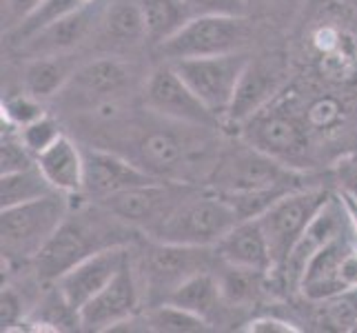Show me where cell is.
Here are the masks:
<instances>
[{
	"label": "cell",
	"instance_id": "6da1fadb",
	"mask_svg": "<svg viewBox=\"0 0 357 333\" xmlns=\"http://www.w3.org/2000/svg\"><path fill=\"white\" fill-rule=\"evenodd\" d=\"M87 145L118 151L146 174L204 187L222 149L220 129L176 122L151 109H127L125 105L98 116H78Z\"/></svg>",
	"mask_w": 357,
	"mask_h": 333
},
{
	"label": "cell",
	"instance_id": "7a4b0ae2",
	"mask_svg": "<svg viewBox=\"0 0 357 333\" xmlns=\"http://www.w3.org/2000/svg\"><path fill=\"white\" fill-rule=\"evenodd\" d=\"M306 184H311L306 171L280 163L238 135L222 142L204 187L227 198L246 220L260 218L282 195Z\"/></svg>",
	"mask_w": 357,
	"mask_h": 333
},
{
	"label": "cell",
	"instance_id": "3957f363",
	"mask_svg": "<svg viewBox=\"0 0 357 333\" xmlns=\"http://www.w3.org/2000/svg\"><path fill=\"white\" fill-rule=\"evenodd\" d=\"M138 233V229L129 227L98 202L89 200L78 209L71 207L52 240L36 256V276L43 282H54L96 251L109 246H131Z\"/></svg>",
	"mask_w": 357,
	"mask_h": 333
},
{
	"label": "cell",
	"instance_id": "277c9868",
	"mask_svg": "<svg viewBox=\"0 0 357 333\" xmlns=\"http://www.w3.org/2000/svg\"><path fill=\"white\" fill-rule=\"evenodd\" d=\"M238 135L293 169L304 171L311 165L313 131L306 118V101L293 87H284L273 101L244 120Z\"/></svg>",
	"mask_w": 357,
	"mask_h": 333
},
{
	"label": "cell",
	"instance_id": "5b68a950",
	"mask_svg": "<svg viewBox=\"0 0 357 333\" xmlns=\"http://www.w3.org/2000/svg\"><path fill=\"white\" fill-rule=\"evenodd\" d=\"M133 265L142 287L144 309L158 306L171 298L182 282L191 276L218 267L213 246H189L146 238L144 246L133 253Z\"/></svg>",
	"mask_w": 357,
	"mask_h": 333
},
{
	"label": "cell",
	"instance_id": "8992f818",
	"mask_svg": "<svg viewBox=\"0 0 357 333\" xmlns=\"http://www.w3.org/2000/svg\"><path fill=\"white\" fill-rule=\"evenodd\" d=\"M69 195L52 191L0 214V246L5 262H33L71 212Z\"/></svg>",
	"mask_w": 357,
	"mask_h": 333
},
{
	"label": "cell",
	"instance_id": "52a82bcc",
	"mask_svg": "<svg viewBox=\"0 0 357 333\" xmlns=\"http://www.w3.org/2000/svg\"><path fill=\"white\" fill-rule=\"evenodd\" d=\"M238 222L240 216L227 198L208 187H198L144 238L189 246H215Z\"/></svg>",
	"mask_w": 357,
	"mask_h": 333
},
{
	"label": "cell",
	"instance_id": "ba28073f",
	"mask_svg": "<svg viewBox=\"0 0 357 333\" xmlns=\"http://www.w3.org/2000/svg\"><path fill=\"white\" fill-rule=\"evenodd\" d=\"M135 84L138 73L131 63H125L118 56H100L78 65L56 101L71 114L84 116L122 103L125 96L135 89Z\"/></svg>",
	"mask_w": 357,
	"mask_h": 333
},
{
	"label": "cell",
	"instance_id": "9c48e42d",
	"mask_svg": "<svg viewBox=\"0 0 357 333\" xmlns=\"http://www.w3.org/2000/svg\"><path fill=\"white\" fill-rule=\"evenodd\" d=\"M331 193L333 191L324 187L322 182H311L306 187L293 189L287 195H282L257 218L268 240L271 256H273V271L271 274L282 271L295 242L300 240L319 209L326 205Z\"/></svg>",
	"mask_w": 357,
	"mask_h": 333
},
{
	"label": "cell",
	"instance_id": "30bf717a",
	"mask_svg": "<svg viewBox=\"0 0 357 333\" xmlns=\"http://www.w3.org/2000/svg\"><path fill=\"white\" fill-rule=\"evenodd\" d=\"M251 27L244 16H193L171 38L155 47L162 60H184L244 52Z\"/></svg>",
	"mask_w": 357,
	"mask_h": 333
},
{
	"label": "cell",
	"instance_id": "8fae6325",
	"mask_svg": "<svg viewBox=\"0 0 357 333\" xmlns=\"http://www.w3.org/2000/svg\"><path fill=\"white\" fill-rule=\"evenodd\" d=\"M200 184H187L176 180H153L146 184H138L125 191H118L109 198L98 200V205L112 212L116 218L127 222L129 227L138 229L144 236L160 227L171 216V212ZM93 202V200H91Z\"/></svg>",
	"mask_w": 357,
	"mask_h": 333
},
{
	"label": "cell",
	"instance_id": "7c38bea8",
	"mask_svg": "<svg viewBox=\"0 0 357 333\" xmlns=\"http://www.w3.org/2000/svg\"><path fill=\"white\" fill-rule=\"evenodd\" d=\"M251 60V54L233 52L204 58H184L171 60V65L184 78V82L195 91V96L213 111L218 120L225 125L227 111L236 96L238 82ZM169 63V60H167Z\"/></svg>",
	"mask_w": 357,
	"mask_h": 333
},
{
	"label": "cell",
	"instance_id": "4fadbf2b",
	"mask_svg": "<svg viewBox=\"0 0 357 333\" xmlns=\"http://www.w3.org/2000/svg\"><path fill=\"white\" fill-rule=\"evenodd\" d=\"M351 287H357V236L349 220L347 229L311 258L298 289L306 302H317Z\"/></svg>",
	"mask_w": 357,
	"mask_h": 333
},
{
	"label": "cell",
	"instance_id": "5bb4252c",
	"mask_svg": "<svg viewBox=\"0 0 357 333\" xmlns=\"http://www.w3.org/2000/svg\"><path fill=\"white\" fill-rule=\"evenodd\" d=\"M140 101L153 114L169 120L202 127H222L218 116L195 96V91L184 82L176 67L167 60L146 73L140 87Z\"/></svg>",
	"mask_w": 357,
	"mask_h": 333
},
{
	"label": "cell",
	"instance_id": "9a60e30c",
	"mask_svg": "<svg viewBox=\"0 0 357 333\" xmlns=\"http://www.w3.org/2000/svg\"><path fill=\"white\" fill-rule=\"evenodd\" d=\"M140 309H144L142 287L131 256L120 274L78 311L80 329L91 333L114 331L138 316Z\"/></svg>",
	"mask_w": 357,
	"mask_h": 333
},
{
	"label": "cell",
	"instance_id": "2e32d148",
	"mask_svg": "<svg viewBox=\"0 0 357 333\" xmlns=\"http://www.w3.org/2000/svg\"><path fill=\"white\" fill-rule=\"evenodd\" d=\"M133 256L131 246H109V249L96 251L93 256L84 258L78 265H73L65 271L54 285L63 293V298L69 302L73 311H80L91 298H96L109 282H112L120 269L125 267Z\"/></svg>",
	"mask_w": 357,
	"mask_h": 333
},
{
	"label": "cell",
	"instance_id": "e0dca14e",
	"mask_svg": "<svg viewBox=\"0 0 357 333\" xmlns=\"http://www.w3.org/2000/svg\"><path fill=\"white\" fill-rule=\"evenodd\" d=\"M84 147V187L82 195L93 202L109 198L118 191H125L138 184H146L160 178H153L140 169L129 158L118 151L105 149L96 145H82Z\"/></svg>",
	"mask_w": 357,
	"mask_h": 333
},
{
	"label": "cell",
	"instance_id": "ac0fdd59",
	"mask_svg": "<svg viewBox=\"0 0 357 333\" xmlns=\"http://www.w3.org/2000/svg\"><path fill=\"white\" fill-rule=\"evenodd\" d=\"M347 225H349L347 207H344L340 191H333L331 198L326 200V205L319 209L317 216L311 220V225L306 227V231L300 236V240L295 242L284 267H282V271L278 274L284 280V285L298 289L300 278L304 274L306 265L311 262V258L322 249L324 244L333 240L340 231L347 229Z\"/></svg>",
	"mask_w": 357,
	"mask_h": 333
},
{
	"label": "cell",
	"instance_id": "d6986e66",
	"mask_svg": "<svg viewBox=\"0 0 357 333\" xmlns=\"http://www.w3.org/2000/svg\"><path fill=\"white\" fill-rule=\"evenodd\" d=\"M282 89H284V69H282L280 60L251 56L227 111L225 125L238 129L255 111H260L266 103L273 101Z\"/></svg>",
	"mask_w": 357,
	"mask_h": 333
},
{
	"label": "cell",
	"instance_id": "ffe728a7",
	"mask_svg": "<svg viewBox=\"0 0 357 333\" xmlns=\"http://www.w3.org/2000/svg\"><path fill=\"white\" fill-rule=\"evenodd\" d=\"M105 5L100 0H89L87 5L78 7L58 22L49 24L47 29L36 34L27 40V49L33 56H52V54H67L73 47L80 45L91 34H98Z\"/></svg>",
	"mask_w": 357,
	"mask_h": 333
},
{
	"label": "cell",
	"instance_id": "44dd1931",
	"mask_svg": "<svg viewBox=\"0 0 357 333\" xmlns=\"http://www.w3.org/2000/svg\"><path fill=\"white\" fill-rule=\"evenodd\" d=\"M213 249L218 260L225 265L266 271V274L273 271V256L257 218L240 220Z\"/></svg>",
	"mask_w": 357,
	"mask_h": 333
},
{
	"label": "cell",
	"instance_id": "7402d4cb",
	"mask_svg": "<svg viewBox=\"0 0 357 333\" xmlns=\"http://www.w3.org/2000/svg\"><path fill=\"white\" fill-rule=\"evenodd\" d=\"M36 165L56 191L82 195L84 147L69 133H63L54 145H49L45 151L36 156Z\"/></svg>",
	"mask_w": 357,
	"mask_h": 333
},
{
	"label": "cell",
	"instance_id": "603a6c76",
	"mask_svg": "<svg viewBox=\"0 0 357 333\" xmlns=\"http://www.w3.org/2000/svg\"><path fill=\"white\" fill-rule=\"evenodd\" d=\"M167 302L204 318L206 323H211L213 329L222 323V316L229 311L222 289H220L218 276H215V269L191 276L187 282H182V285L171 293V298Z\"/></svg>",
	"mask_w": 357,
	"mask_h": 333
},
{
	"label": "cell",
	"instance_id": "cb8c5ba5",
	"mask_svg": "<svg viewBox=\"0 0 357 333\" xmlns=\"http://www.w3.org/2000/svg\"><path fill=\"white\" fill-rule=\"evenodd\" d=\"M98 36L116 49H129L146 40L138 0H109L98 24Z\"/></svg>",
	"mask_w": 357,
	"mask_h": 333
},
{
	"label": "cell",
	"instance_id": "d4e9b609",
	"mask_svg": "<svg viewBox=\"0 0 357 333\" xmlns=\"http://www.w3.org/2000/svg\"><path fill=\"white\" fill-rule=\"evenodd\" d=\"M76 67L71 65L67 54L33 56V60L24 69V91H29L38 101L56 98L65 89V84L69 82Z\"/></svg>",
	"mask_w": 357,
	"mask_h": 333
},
{
	"label": "cell",
	"instance_id": "484cf974",
	"mask_svg": "<svg viewBox=\"0 0 357 333\" xmlns=\"http://www.w3.org/2000/svg\"><path fill=\"white\" fill-rule=\"evenodd\" d=\"M215 276L229 309H246V306H253L257 302L260 293L266 287V278L271 274L255 269H244V267H233L218 260Z\"/></svg>",
	"mask_w": 357,
	"mask_h": 333
},
{
	"label": "cell",
	"instance_id": "4316f807",
	"mask_svg": "<svg viewBox=\"0 0 357 333\" xmlns=\"http://www.w3.org/2000/svg\"><path fill=\"white\" fill-rule=\"evenodd\" d=\"M146 29V40L155 47L171 38L184 22L193 18L182 0H138Z\"/></svg>",
	"mask_w": 357,
	"mask_h": 333
},
{
	"label": "cell",
	"instance_id": "83f0119b",
	"mask_svg": "<svg viewBox=\"0 0 357 333\" xmlns=\"http://www.w3.org/2000/svg\"><path fill=\"white\" fill-rule=\"evenodd\" d=\"M313 304V325L324 331L353 333L357 325V287L340 291Z\"/></svg>",
	"mask_w": 357,
	"mask_h": 333
},
{
	"label": "cell",
	"instance_id": "f1b7e54d",
	"mask_svg": "<svg viewBox=\"0 0 357 333\" xmlns=\"http://www.w3.org/2000/svg\"><path fill=\"white\" fill-rule=\"evenodd\" d=\"M138 318L144 325L142 331H155V333H202L213 329L211 323H206L204 318L171 302L149 306V309H144V313H138Z\"/></svg>",
	"mask_w": 357,
	"mask_h": 333
},
{
	"label": "cell",
	"instance_id": "f546056e",
	"mask_svg": "<svg viewBox=\"0 0 357 333\" xmlns=\"http://www.w3.org/2000/svg\"><path fill=\"white\" fill-rule=\"evenodd\" d=\"M52 191L56 189L47 182L38 165L0 176V205H3V209L43 198Z\"/></svg>",
	"mask_w": 357,
	"mask_h": 333
},
{
	"label": "cell",
	"instance_id": "4dcf8cb0",
	"mask_svg": "<svg viewBox=\"0 0 357 333\" xmlns=\"http://www.w3.org/2000/svg\"><path fill=\"white\" fill-rule=\"evenodd\" d=\"M87 3L89 0H40L31 14H27L16 24L14 31H11V38H14V43H27L36 34L47 29L49 24L58 22L60 18H65Z\"/></svg>",
	"mask_w": 357,
	"mask_h": 333
},
{
	"label": "cell",
	"instance_id": "1f68e13d",
	"mask_svg": "<svg viewBox=\"0 0 357 333\" xmlns=\"http://www.w3.org/2000/svg\"><path fill=\"white\" fill-rule=\"evenodd\" d=\"M36 165V156L24 147L18 127L9 125L3 120V140H0V171L11 174V171H20Z\"/></svg>",
	"mask_w": 357,
	"mask_h": 333
},
{
	"label": "cell",
	"instance_id": "d6a6232c",
	"mask_svg": "<svg viewBox=\"0 0 357 333\" xmlns=\"http://www.w3.org/2000/svg\"><path fill=\"white\" fill-rule=\"evenodd\" d=\"M20 138L24 142V147L33 154L38 156L40 151H45L49 145H54L60 135H63V125H60V120L52 114H43L40 118H36L29 125H24L18 129Z\"/></svg>",
	"mask_w": 357,
	"mask_h": 333
},
{
	"label": "cell",
	"instance_id": "836d02e7",
	"mask_svg": "<svg viewBox=\"0 0 357 333\" xmlns=\"http://www.w3.org/2000/svg\"><path fill=\"white\" fill-rule=\"evenodd\" d=\"M43 114H47L43 101H38V98L31 96L29 91L14 94L5 98V103H3V120H7L9 125H14L18 129L29 125L36 118H40Z\"/></svg>",
	"mask_w": 357,
	"mask_h": 333
},
{
	"label": "cell",
	"instance_id": "e575fe53",
	"mask_svg": "<svg viewBox=\"0 0 357 333\" xmlns=\"http://www.w3.org/2000/svg\"><path fill=\"white\" fill-rule=\"evenodd\" d=\"M29 316L31 313L24 309V298L20 291L11 285H3V293H0V329H22L20 325H27Z\"/></svg>",
	"mask_w": 357,
	"mask_h": 333
},
{
	"label": "cell",
	"instance_id": "d590c367",
	"mask_svg": "<svg viewBox=\"0 0 357 333\" xmlns=\"http://www.w3.org/2000/svg\"><path fill=\"white\" fill-rule=\"evenodd\" d=\"M306 118H309V125H311L313 133L324 131L328 127L337 125L342 120V107L335 98H331V96L315 98L311 103L306 101Z\"/></svg>",
	"mask_w": 357,
	"mask_h": 333
},
{
	"label": "cell",
	"instance_id": "8d00e7d4",
	"mask_svg": "<svg viewBox=\"0 0 357 333\" xmlns=\"http://www.w3.org/2000/svg\"><path fill=\"white\" fill-rule=\"evenodd\" d=\"M191 16H244V0H182Z\"/></svg>",
	"mask_w": 357,
	"mask_h": 333
},
{
	"label": "cell",
	"instance_id": "74e56055",
	"mask_svg": "<svg viewBox=\"0 0 357 333\" xmlns=\"http://www.w3.org/2000/svg\"><path fill=\"white\" fill-rule=\"evenodd\" d=\"M240 331H246V333H300L302 327L291 323L289 318H280L275 313H262V316L246 320L244 327H240Z\"/></svg>",
	"mask_w": 357,
	"mask_h": 333
},
{
	"label": "cell",
	"instance_id": "f35d334b",
	"mask_svg": "<svg viewBox=\"0 0 357 333\" xmlns=\"http://www.w3.org/2000/svg\"><path fill=\"white\" fill-rule=\"evenodd\" d=\"M337 191L357 202V160L342 163L337 169Z\"/></svg>",
	"mask_w": 357,
	"mask_h": 333
},
{
	"label": "cell",
	"instance_id": "ab89813d",
	"mask_svg": "<svg viewBox=\"0 0 357 333\" xmlns=\"http://www.w3.org/2000/svg\"><path fill=\"white\" fill-rule=\"evenodd\" d=\"M40 0H9V7H11V11L22 20L27 14H31V11L36 9V5H38ZM18 20V22H20Z\"/></svg>",
	"mask_w": 357,
	"mask_h": 333
},
{
	"label": "cell",
	"instance_id": "60d3db41",
	"mask_svg": "<svg viewBox=\"0 0 357 333\" xmlns=\"http://www.w3.org/2000/svg\"><path fill=\"white\" fill-rule=\"evenodd\" d=\"M340 195H342V200H344V207H347V214H349V220H351V227H353L355 236H357V202H355L353 198H349V195H344L342 191H340Z\"/></svg>",
	"mask_w": 357,
	"mask_h": 333
},
{
	"label": "cell",
	"instance_id": "b9f144b4",
	"mask_svg": "<svg viewBox=\"0 0 357 333\" xmlns=\"http://www.w3.org/2000/svg\"><path fill=\"white\" fill-rule=\"evenodd\" d=\"M353 333H357V325H355V329H353Z\"/></svg>",
	"mask_w": 357,
	"mask_h": 333
}]
</instances>
